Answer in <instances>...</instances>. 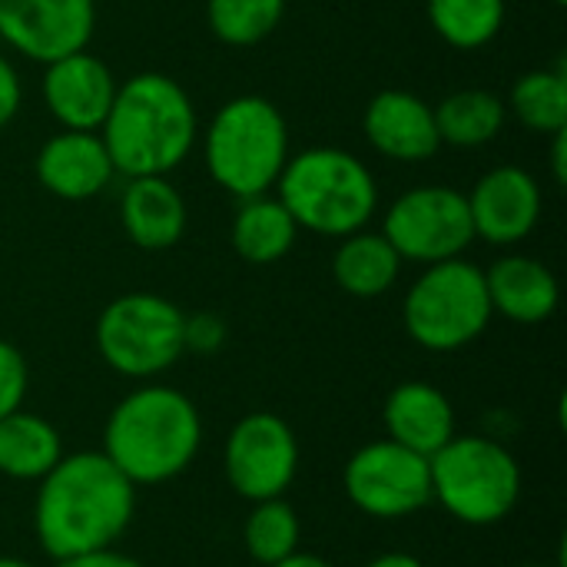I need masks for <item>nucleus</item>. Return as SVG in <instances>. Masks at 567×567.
I'll list each match as a JSON object with an SVG mask.
<instances>
[{
	"instance_id": "nucleus-1",
	"label": "nucleus",
	"mask_w": 567,
	"mask_h": 567,
	"mask_svg": "<svg viewBox=\"0 0 567 567\" xmlns=\"http://www.w3.org/2000/svg\"><path fill=\"white\" fill-rule=\"evenodd\" d=\"M136 515V485L103 455H63L33 498V535L53 561L116 548Z\"/></svg>"
},
{
	"instance_id": "nucleus-2",
	"label": "nucleus",
	"mask_w": 567,
	"mask_h": 567,
	"mask_svg": "<svg viewBox=\"0 0 567 567\" xmlns=\"http://www.w3.org/2000/svg\"><path fill=\"white\" fill-rule=\"evenodd\" d=\"M100 140L120 176H169L196 146V106L179 80L133 73L116 86Z\"/></svg>"
},
{
	"instance_id": "nucleus-3",
	"label": "nucleus",
	"mask_w": 567,
	"mask_h": 567,
	"mask_svg": "<svg viewBox=\"0 0 567 567\" xmlns=\"http://www.w3.org/2000/svg\"><path fill=\"white\" fill-rule=\"evenodd\" d=\"M203 419L193 399L169 385L123 395L103 425V455L140 488L179 478L199 455Z\"/></svg>"
},
{
	"instance_id": "nucleus-4",
	"label": "nucleus",
	"mask_w": 567,
	"mask_h": 567,
	"mask_svg": "<svg viewBox=\"0 0 567 567\" xmlns=\"http://www.w3.org/2000/svg\"><path fill=\"white\" fill-rule=\"evenodd\" d=\"M272 189L299 229L332 239L365 229L379 209L372 169L339 146H309L302 153H289Z\"/></svg>"
},
{
	"instance_id": "nucleus-5",
	"label": "nucleus",
	"mask_w": 567,
	"mask_h": 567,
	"mask_svg": "<svg viewBox=\"0 0 567 567\" xmlns=\"http://www.w3.org/2000/svg\"><path fill=\"white\" fill-rule=\"evenodd\" d=\"M203 159L216 186L236 199L272 193L289 159V126L266 96H233L203 133Z\"/></svg>"
},
{
	"instance_id": "nucleus-6",
	"label": "nucleus",
	"mask_w": 567,
	"mask_h": 567,
	"mask_svg": "<svg viewBox=\"0 0 567 567\" xmlns=\"http://www.w3.org/2000/svg\"><path fill=\"white\" fill-rule=\"evenodd\" d=\"M432 502L468 528L502 525L522 498V465L488 435H455L429 458Z\"/></svg>"
},
{
	"instance_id": "nucleus-7",
	"label": "nucleus",
	"mask_w": 567,
	"mask_h": 567,
	"mask_svg": "<svg viewBox=\"0 0 567 567\" xmlns=\"http://www.w3.org/2000/svg\"><path fill=\"white\" fill-rule=\"evenodd\" d=\"M492 316L485 269L462 256L425 266L402 306L405 332L429 352H458L472 346L488 329Z\"/></svg>"
},
{
	"instance_id": "nucleus-8",
	"label": "nucleus",
	"mask_w": 567,
	"mask_h": 567,
	"mask_svg": "<svg viewBox=\"0 0 567 567\" xmlns=\"http://www.w3.org/2000/svg\"><path fill=\"white\" fill-rule=\"evenodd\" d=\"M186 312L156 292H126L103 306L96 319L100 359L123 379H156L173 369L183 346Z\"/></svg>"
},
{
	"instance_id": "nucleus-9",
	"label": "nucleus",
	"mask_w": 567,
	"mask_h": 567,
	"mask_svg": "<svg viewBox=\"0 0 567 567\" xmlns=\"http://www.w3.org/2000/svg\"><path fill=\"white\" fill-rule=\"evenodd\" d=\"M342 492L362 515L379 522L419 515L432 505L429 458L392 439L369 442L346 462Z\"/></svg>"
},
{
	"instance_id": "nucleus-10",
	"label": "nucleus",
	"mask_w": 567,
	"mask_h": 567,
	"mask_svg": "<svg viewBox=\"0 0 567 567\" xmlns=\"http://www.w3.org/2000/svg\"><path fill=\"white\" fill-rule=\"evenodd\" d=\"M382 236L409 262L432 266V262L458 259L475 243L468 199L455 186L405 189L385 209Z\"/></svg>"
},
{
	"instance_id": "nucleus-11",
	"label": "nucleus",
	"mask_w": 567,
	"mask_h": 567,
	"mask_svg": "<svg viewBox=\"0 0 567 567\" xmlns=\"http://www.w3.org/2000/svg\"><path fill=\"white\" fill-rule=\"evenodd\" d=\"M223 472L229 488L246 502L282 498L299 475V439L276 412L243 415L223 452Z\"/></svg>"
},
{
	"instance_id": "nucleus-12",
	"label": "nucleus",
	"mask_w": 567,
	"mask_h": 567,
	"mask_svg": "<svg viewBox=\"0 0 567 567\" xmlns=\"http://www.w3.org/2000/svg\"><path fill=\"white\" fill-rule=\"evenodd\" d=\"M93 30L96 0H0V40L37 63L86 50Z\"/></svg>"
},
{
	"instance_id": "nucleus-13",
	"label": "nucleus",
	"mask_w": 567,
	"mask_h": 567,
	"mask_svg": "<svg viewBox=\"0 0 567 567\" xmlns=\"http://www.w3.org/2000/svg\"><path fill=\"white\" fill-rule=\"evenodd\" d=\"M465 199L475 239L492 246H515L528 239L542 219V186L522 166L488 169Z\"/></svg>"
},
{
	"instance_id": "nucleus-14",
	"label": "nucleus",
	"mask_w": 567,
	"mask_h": 567,
	"mask_svg": "<svg viewBox=\"0 0 567 567\" xmlns=\"http://www.w3.org/2000/svg\"><path fill=\"white\" fill-rule=\"evenodd\" d=\"M116 86L110 66L86 50L43 63V103L63 130L96 133L110 113Z\"/></svg>"
},
{
	"instance_id": "nucleus-15",
	"label": "nucleus",
	"mask_w": 567,
	"mask_h": 567,
	"mask_svg": "<svg viewBox=\"0 0 567 567\" xmlns=\"http://www.w3.org/2000/svg\"><path fill=\"white\" fill-rule=\"evenodd\" d=\"M365 140L375 153L395 163H425L442 150L435 110L409 90H382L362 116Z\"/></svg>"
},
{
	"instance_id": "nucleus-16",
	"label": "nucleus",
	"mask_w": 567,
	"mask_h": 567,
	"mask_svg": "<svg viewBox=\"0 0 567 567\" xmlns=\"http://www.w3.org/2000/svg\"><path fill=\"white\" fill-rule=\"evenodd\" d=\"M33 173L50 196L66 203H83L100 196L116 176L100 133H80V130H60L56 136H50L37 150Z\"/></svg>"
},
{
	"instance_id": "nucleus-17",
	"label": "nucleus",
	"mask_w": 567,
	"mask_h": 567,
	"mask_svg": "<svg viewBox=\"0 0 567 567\" xmlns=\"http://www.w3.org/2000/svg\"><path fill=\"white\" fill-rule=\"evenodd\" d=\"M492 312L518 326H542L558 312L561 286L558 276L532 256H502L485 272Z\"/></svg>"
},
{
	"instance_id": "nucleus-18",
	"label": "nucleus",
	"mask_w": 567,
	"mask_h": 567,
	"mask_svg": "<svg viewBox=\"0 0 567 567\" xmlns=\"http://www.w3.org/2000/svg\"><path fill=\"white\" fill-rule=\"evenodd\" d=\"M385 435L425 458H432L442 445H449L455 429V409L442 389L432 382H402L389 392L382 405Z\"/></svg>"
},
{
	"instance_id": "nucleus-19",
	"label": "nucleus",
	"mask_w": 567,
	"mask_h": 567,
	"mask_svg": "<svg viewBox=\"0 0 567 567\" xmlns=\"http://www.w3.org/2000/svg\"><path fill=\"white\" fill-rule=\"evenodd\" d=\"M120 223L133 246L173 249L186 233V199L166 176H130L120 193Z\"/></svg>"
},
{
	"instance_id": "nucleus-20",
	"label": "nucleus",
	"mask_w": 567,
	"mask_h": 567,
	"mask_svg": "<svg viewBox=\"0 0 567 567\" xmlns=\"http://www.w3.org/2000/svg\"><path fill=\"white\" fill-rule=\"evenodd\" d=\"M296 236H299V226L289 216V209L279 203V196L262 193V196L239 199V209L229 229V239L239 259L252 266H272L282 256H289V249L296 246Z\"/></svg>"
},
{
	"instance_id": "nucleus-21",
	"label": "nucleus",
	"mask_w": 567,
	"mask_h": 567,
	"mask_svg": "<svg viewBox=\"0 0 567 567\" xmlns=\"http://www.w3.org/2000/svg\"><path fill=\"white\" fill-rule=\"evenodd\" d=\"M63 455V439L43 415L17 409L0 419V475L13 482H40Z\"/></svg>"
},
{
	"instance_id": "nucleus-22",
	"label": "nucleus",
	"mask_w": 567,
	"mask_h": 567,
	"mask_svg": "<svg viewBox=\"0 0 567 567\" xmlns=\"http://www.w3.org/2000/svg\"><path fill=\"white\" fill-rule=\"evenodd\" d=\"M402 256L382 233H352L342 236L336 256H332V276L342 292L355 299H375L389 292L399 282L402 272Z\"/></svg>"
},
{
	"instance_id": "nucleus-23",
	"label": "nucleus",
	"mask_w": 567,
	"mask_h": 567,
	"mask_svg": "<svg viewBox=\"0 0 567 567\" xmlns=\"http://www.w3.org/2000/svg\"><path fill=\"white\" fill-rule=\"evenodd\" d=\"M432 110H435L439 140L458 150H475L492 143L508 120L505 100L488 90H455Z\"/></svg>"
},
{
	"instance_id": "nucleus-24",
	"label": "nucleus",
	"mask_w": 567,
	"mask_h": 567,
	"mask_svg": "<svg viewBox=\"0 0 567 567\" xmlns=\"http://www.w3.org/2000/svg\"><path fill=\"white\" fill-rule=\"evenodd\" d=\"M518 123L532 133H561L567 130V70L565 63L528 70L515 80L512 96L505 103Z\"/></svg>"
},
{
	"instance_id": "nucleus-25",
	"label": "nucleus",
	"mask_w": 567,
	"mask_h": 567,
	"mask_svg": "<svg viewBox=\"0 0 567 567\" xmlns=\"http://www.w3.org/2000/svg\"><path fill=\"white\" fill-rule=\"evenodd\" d=\"M432 30L455 50H482L505 27V0H425Z\"/></svg>"
},
{
	"instance_id": "nucleus-26",
	"label": "nucleus",
	"mask_w": 567,
	"mask_h": 567,
	"mask_svg": "<svg viewBox=\"0 0 567 567\" xmlns=\"http://www.w3.org/2000/svg\"><path fill=\"white\" fill-rule=\"evenodd\" d=\"M299 542H302V525L286 498L252 502V512L243 525V545L256 565L272 567L286 561L289 555L299 551Z\"/></svg>"
},
{
	"instance_id": "nucleus-27",
	"label": "nucleus",
	"mask_w": 567,
	"mask_h": 567,
	"mask_svg": "<svg viewBox=\"0 0 567 567\" xmlns=\"http://www.w3.org/2000/svg\"><path fill=\"white\" fill-rule=\"evenodd\" d=\"M289 0H206V23L226 47H256L282 23Z\"/></svg>"
},
{
	"instance_id": "nucleus-28",
	"label": "nucleus",
	"mask_w": 567,
	"mask_h": 567,
	"mask_svg": "<svg viewBox=\"0 0 567 567\" xmlns=\"http://www.w3.org/2000/svg\"><path fill=\"white\" fill-rule=\"evenodd\" d=\"M27 385H30V369L23 352L7 339H0V419L23 409Z\"/></svg>"
},
{
	"instance_id": "nucleus-29",
	"label": "nucleus",
	"mask_w": 567,
	"mask_h": 567,
	"mask_svg": "<svg viewBox=\"0 0 567 567\" xmlns=\"http://www.w3.org/2000/svg\"><path fill=\"white\" fill-rule=\"evenodd\" d=\"M226 342V322L216 312H196L183 322V346L196 355H213Z\"/></svg>"
},
{
	"instance_id": "nucleus-30",
	"label": "nucleus",
	"mask_w": 567,
	"mask_h": 567,
	"mask_svg": "<svg viewBox=\"0 0 567 567\" xmlns=\"http://www.w3.org/2000/svg\"><path fill=\"white\" fill-rule=\"evenodd\" d=\"M20 103H23L20 73H17V66L0 53V130L20 113Z\"/></svg>"
},
{
	"instance_id": "nucleus-31",
	"label": "nucleus",
	"mask_w": 567,
	"mask_h": 567,
	"mask_svg": "<svg viewBox=\"0 0 567 567\" xmlns=\"http://www.w3.org/2000/svg\"><path fill=\"white\" fill-rule=\"evenodd\" d=\"M56 567H146L143 561L116 551V548H106V551H93V555H80V558H70V561H56Z\"/></svg>"
},
{
	"instance_id": "nucleus-32",
	"label": "nucleus",
	"mask_w": 567,
	"mask_h": 567,
	"mask_svg": "<svg viewBox=\"0 0 567 567\" xmlns=\"http://www.w3.org/2000/svg\"><path fill=\"white\" fill-rule=\"evenodd\" d=\"M551 169H555V183H567V130L555 133V146H551Z\"/></svg>"
},
{
	"instance_id": "nucleus-33",
	"label": "nucleus",
	"mask_w": 567,
	"mask_h": 567,
	"mask_svg": "<svg viewBox=\"0 0 567 567\" xmlns=\"http://www.w3.org/2000/svg\"><path fill=\"white\" fill-rule=\"evenodd\" d=\"M365 567H425V561L415 558V555H409V551H389V555L372 558Z\"/></svg>"
},
{
	"instance_id": "nucleus-34",
	"label": "nucleus",
	"mask_w": 567,
	"mask_h": 567,
	"mask_svg": "<svg viewBox=\"0 0 567 567\" xmlns=\"http://www.w3.org/2000/svg\"><path fill=\"white\" fill-rule=\"evenodd\" d=\"M272 567H336L329 565L326 558H319V555H309V551H296V555H289L286 561H279V565Z\"/></svg>"
},
{
	"instance_id": "nucleus-35",
	"label": "nucleus",
	"mask_w": 567,
	"mask_h": 567,
	"mask_svg": "<svg viewBox=\"0 0 567 567\" xmlns=\"http://www.w3.org/2000/svg\"><path fill=\"white\" fill-rule=\"evenodd\" d=\"M0 567H37V565H30V561H23V558H7V555H0Z\"/></svg>"
},
{
	"instance_id": "nucleus-36",
	"label": "nucleus",
	"mask_w": 567,
	"mask_h": 567,
	"mask_svg": "<svg viewBox=\"0 0 567 567\" xmlns=\"http://www.w3.org/2000/svg\"><path fill=\"white\" fill-rule=\"evenodd\" d=\"M508 567H561V565H508Z\"/></svg>"
},
{
	"instance_id": "nucleus-37",
	"label": "nucleus",
	"mask_w": 567,
	"mask_h": 567,
	"mask_svg": "<svg viewBox=\"0 0 567 567\" xmlns=\"http://www.w3.org/2000/svg\"><path fill=\"white\" fill-rule=\"evenodd\" d=\"M551 3H558V7H565L567 0H551Z\"/></svg>"
}]
</instances>
